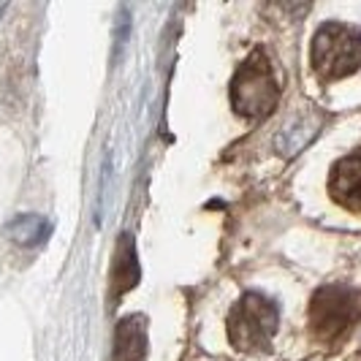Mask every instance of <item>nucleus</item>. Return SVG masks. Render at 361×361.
Segmentation results:
<instances>
[{
    "label": "nucleus",
    "instance_id": "obj_8",
    "mask_svg": "<svg viewBox=\"0 0 361 361\" xmlns=\"http://www.w3.org/2000/svg\"><path fill=\"white\" fill-rule=\"evenodd\" d=\"M111 283H114V293H126L139 283V261H136V250H133V242L128 234L120 236Z\"/></svg>",
    "mask_w": 361,
    "mask_h": 361
},
{
    "label": "nucleus",
    "instance_id": "obj_10",
    "mask_svg": "<svg viewBox=\"0 0 361 361\" xmlns=\"http://www.w3.org/2000/svg\"><path fill=\"white\" fill-rule=\"evenodd\" d=\"M6 8H8V6H6V3H0V17L6 14Z\"/></svg>",
    "mask_w": 361,
    "mask_h": 361
},
{
    "label": "nucleus",
    "instance_id": "obj_6",
    "mask_svg": "<svg viewBox=\"0 0 361 361\" xmlns=\"http://www.w3.org/2000/svg\"><path fill=\"white\" fill-rule=\"evenodd\" d=\"M147 359V321L142 315H128L117 324L114 334V361Z\"/></svg>",
    "mask_w": 361,
    "mask_h": 361
},
{
    "label": "nucleus",
    "instance_id": "obj_7",
    "mask_svg": "<svg viewBox=\"0 0 361 361\" xmlns=\"http://www.w3.org/2000/svg\"><path fill=\"white\" fill-rule=\"evenodd\" d=\"M3 234L19 247H36V245H44L49 239L52 223L44 215H17L14 220L6 223Z\"/></svg>",
    "mask_w": 361,
    "mask_h": 361
},
{
    "label": "nucleus",
    "instance_id": "obj_1",
    "mask_svg": "<svg viewBox=\"0 0 361 361\" xmlns=\"http://www.w3.org/2000/svg\"><path fill=\"white\" fill-rule=\"evenodd\" d=\"M277 98H280V87H277L269 57L258 49L236 71L231 82V104L239 117L258 123L269 117L271 109L277 106Z\"/></svg>",
    "mask_w": 361,
    "mask_h": 361
},
{
    "label": "nucleus",
    "instance_id": "obj_9",
    "mask_svg": "<svg viewBox=\"0 0 361 361\" xmlns=\"http://www.w3.org/2000/svg\"><path fill=\"white\" fill-rule=\"evenodd\" d=\"M318 128H321V120H318L315 114H302L299 120L288 123V126L280 130V136H277V147H280V152L293 155V152L305 149V147L315 139Z\"/></svg>",
    "mask_w": 361,
    "mask_h": 361
},
{
    "label": "nucleus",
    "instance_id": "obj_3",
    "mask_svg": "<svg viewBox=\"0 0 361 361\" xmlns=\"http://www.w3.org/2000/svg\"><path fill=\"white\" fill-rule=\"evenodd\" d=\"M361 30L343 22H329L312 38V71L318 79L334 82L359 71Z\"/></svg>",
    "mask_w": 361,
    "mask_h": 361
},
{
    "label": "nucleus",
    "instance_id": "obj_2",
    "mask_svg": "<svg viewBox=\"0 0 361 361\" xmlns=\"http://www.w3.org/2000/svg\"><path fill=\"white\" fill-rule=\"evenodd\" d=\"M361 318L359 290L348 286H326L312 296L310 305V329L318 343H343Z\"/></svg>",
    "mask_w": 361,
    "mask_h": 361
},
{
    "label": "nucleus",
    "instance_id": "obj_5",
    "mask_svg": "<svg viewBox=\"0 0 361 361\" xmlns=\"http://www.w3.org/2000/svg\"><path fill=\"white\" fill-rule=\"evenodd\" d=\"M329 193L350 212H361V149L334 163L329 177Z\"/></svg>",
    "mask_w": 361,
    "mask_h": 361
},
{
    "label": "nucleus",
    "instance_id": "obj_4",
    "mask_svg": "<svg viewBox=\"0 0 361 361\" xmlns=\"http://www.w3.org/2000/svg\"><path fill=\"white\" fill-rule=\"evenodd\" d=\"M277 324L280 315L271 299L264 293H245L228 315V340L242 353L269 350Z\"/></svg>",
    "mask_w": 361,
    "mask_h": 361
}]
</instances>
